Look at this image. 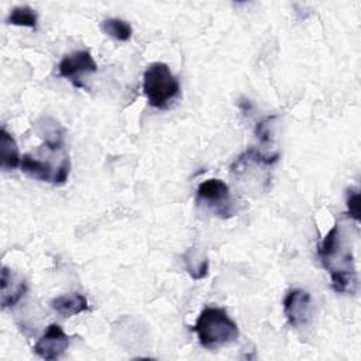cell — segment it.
<instances>
[{
    "label": "cell",
    "instance_id": "1",
    "mask_svg": "<svg viewBox=\"0 0 361 361\" xmlns=\"http://www.w3.org/2000/svg\"><path fill=\"white\" fill-rule=\"evenodd\" d=\"M317 255L324 269L330 274L333 290L354 295L357 292L358 278L353 248L338 223H336L320 241Z\"/></svg>",
    "mask_w": 361,
    "mask_h": 361
},
{
    "label": "cell",
    "instance_id": "2",
    "mask_svg": "<svg viewBox=\"0 0 361 361\" xmlns=\"http://www.w3.org/2000/svg\"><path fill=\"white\" fill-rule=\"evenodd\" d=\"M190 330L197 334L200 345L209 350L233 343L240 334L235 322L228 317L227 312L213 306H207L200 312Z\"/></svg>",
    "mask_w": 361,
    "mask_h": 361
},
{
    "label": "cell",
    "instance_id": "3",
    "mask_svg": "<svg viewBox=\"0 0 361 361\" xmlns=\"http://www.w3.org/2000/svg\"><path fill=\"white\" fill-rule=\"evenodd\" d=\"M142 92L151 107L166 110L179 96L180 85L166 63L152 62L142 75Z\"/></svg>",
    "mask_w": 361,
    "mask_h": 361
},
{
    "label": "cell",
    "instance_id": "4",
    "mask_svg": "<svg viewBox=\"0 0 361 361\" xmlns=\"http://www.w3.org/2000/svg\"><path fill=\"white\" fill-rule=\"evenodd\" d=\"M196 202L212 209L220 217H231L234 212L231 210L230 189L221 179H207L197 186Z\"/></svg>",
    "mask_w": 361,
    "mask_h": 361
},
{
    "label": "cell",
    "instance_id": "5",
    "mask_svg": "<svg viewBox=\"0 0 361 361\" xmlns=\"http://www.w3.org/2000/svg\"><path fill=\"white\" fill-rule=\"evenodd\" d=\"M21 172L31 179L41 182H49L54 185H62L69 176V161L65 162L61 168H54L48 161H42L30 154H24L20 162Z\"/></svg>",
    "mask_w": 361,
    "mask_h": 361
},
{
    "label": "cell",
    "instance_id": "6",
    "mask_svg": "<svg viewBox=\"0 0 361 361\" xmlns=\"http://www.w3.org/2000/svg\"><path fill=\"white\" fill-rule=\"evenodd\" d=\"M97 63L89 51H75L65 55L58 65V75L72 82L75 87H83L82 78L86 73H94Z\"/></svg>",
    "mask_w": 361,
    "mask_h": 361
},
{
    "label": "cell",
    "instance_id": "7",
    "mask_svg": "<svg viewBox=\"0 0 361 361\" xmlns=\"http://www.w3.org/2000/svg\"><path fill=\"white\" fill-rule=\"evenodd\" d=\"M69 347V337L63 333L62 327L52 323L47 327L45 333L34 344V353L47 361L58 360Z\"/></svg>",
    "mask_w": 361,
    "mask_h": 361
},
{
    "label": "cell",
    "instance_id": "8",
    "mask_svg": "<svg viewBox=\"0 0 361 361\" xmlns=\"http://www.w3.org/2000/svg\"><path fill=\"white\" fill-rule=\"evenodd\" d=\"M283 313L292 327L307 324L312 317V296L303 289H290L283 299Z\"/></svg>",
    "mask_w": 361,
    "mask_h": 361
},
{
    "label": "cell",
    "instance_id": "9",
    "mask_svg": "<svg viewBox=\"0 0 361 361\" xmlns=\"http://www.w3.org/2000/svg\"><path fill=\"white\" fill-rule=\"evenodd\" d=\"M51 307L62 317H71L90 309L87 299L80 293L59 295L51 300Z\"/></svg>",
    "mask_w": 361,
    "mask_h": 361
},
{
    "label": "cell",
    "instance_id": "10",
    "mask_svg": "<svg viewBox=\"0 0 361 361\" xmlns=\"http://www.w3.org/2000/svg\"><path fill=\"white\" fill-rule=\"evenodd\" d=\"M21 162L16 140L6 128L0 130V166L3 171L16 169Z\"/></svg>",
    "mask_w": 361,
    "mask_h": 361
},
{
    "label": "cell",
    "instance_id": "11",
    "mask_svg": "<svg viewBox=\"0 0 361 361\" xmlns=\"http://www.w3.org/2000/svg\"><path fill=\"white\" fill-rule=\"evenodd\" d=\"M1 282L10 285V289L1 290V307L3 309L14 306L27 292V283L24 281L14 282V275L7 267L1 268Z\"/></svg>",
    "mask_w": 361,
    "mask_h": 361
},
{
    "label": "cell",
    "instance_id": "12",
    "mask_svg": "<svg viewBox=\"0 0 361 361\" xmlns=\"http://www.w3.org/2000/svg\"><path fill=\"white\" fill-rule=\"evenodd\" d=\"M100 30L109 37L116 41L124 42L128 41L133 35V27L120 18H106L100 23Z\"/></svg>",
    "mask_w": 361,
    "mask_h": 361
},
{
    "label": "cell",
    "instance_id": "13",
    "mask_svg": "<svg viewBox=\"0 0 361 361\" xmlns=\"http://www.w3.org/2000/svg\"><path fill=\"white\" fill-rule=\"evenodd\" d=\"M37 20H38V16L34 8H31L30 6H17L10 11L6 21H7V24L30 27V28L35 30Z\"/></svg>",
    "mask_w": 361,
    "mask_h": 361
},
{
    "label": "cell",
    "instance_id": "14",
    "mask_svg": "<svg viewBox=\"0 0 361 361\" xmlns=\"http://www.w3.org/2000/svg\"><path fill=\"white\" fill-rule=\"evenodd\" d=\"M345 204H347V214L355 220L360 221V193L355 189H348L347 190V199H345Z\"/></svg>",
    "mask_w": 361,
    "mask_h": 361
}]
</instances>
